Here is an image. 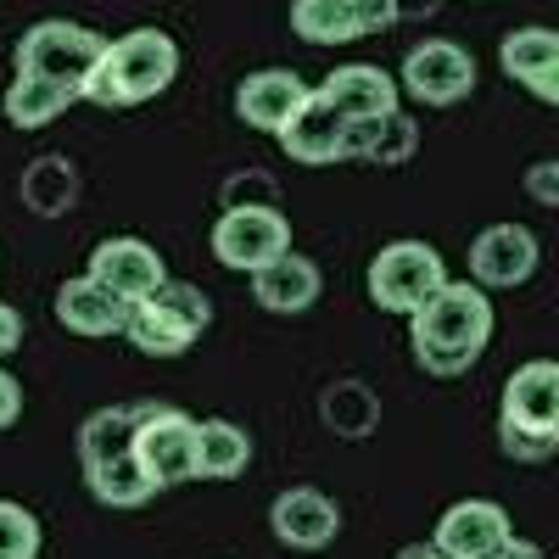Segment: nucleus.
Listing matches in <instances>:
<instances>
[{
	"label": "nucleus",
	"mask_w": 559,
	"mask_h": 559,
	"mask_svg": "<svg viewBox=\"0 0 559 559\" xmlns=\"http://www.w3.org/2000/svg\"><path fill=\"white\" fill-rule=\"evenodd\" d=\"M408 342L426 376L437 381L464 376L492 342V297L476 280H448L426 308L408 313Z\"/></svg>",
	"instance_id": "1"
},
{
	"label": "nucleus",
	"mask_w": 559,
	"mask_h": 559,
	"mask_svg": "<svg viewBox=\"0 0 559 559\" xmlns=\"http://www.w3.org/2000/svg\"><path fill=\"white\" fill-rule=\"evenodd\" d=\"M174 79H179V45H174V34H163V28H129V34L107 39V57H102L96 73H90L79 102L146 107V102L163 96Z\"/></svg>",
	"instance_id": "2"
},
{
	"label": "nucleus",
	"mask_w": 559,
	"mask_h": 559,
	"mask_svg": "<svg viewBox=\"0 0 559 559\" xmlns=\"http://www.w3.org/2000/svg\"><path fill=\"white\" fill-rule=\"evenodd\" d=\"M498 442L521 464H543L559 453V358H532L503 381Z\"/></svg>",
	"instance_id": "3"
},
{
	"label": "nucleus",
	"mask_w": 559,
	"mask_h": 559,
	"mask_svg": "<svg viewBox=\"0 0 559 559\" xmlns=\"http://www.w3.org/2000/svg\"><path fill=\"white\" fill-rule=\"evenodd\" d=\"M102 57H107V39L96 28H84V23H68V17H45V23L23 28V39L12 45V68L17 73L57 79V84L79 90V96H84L90 73L102 68Z\"/></svg>",
	"instance_id": "4"
},
{
	"label": "nucleus",
	"mask_w": 559,
	"mask_h": 559,
	"mask_svg": "<svg viewBox=\"0 0 559 559\" xmlns=\"http://www.w3.org/2000/svg\"><path fill=\"white\" fill-rule=\"evenodd\" d=\"M207 319H213V302L197 286H185V280H168L163 292H152L146 302L129 308L123 336L146 358H185L197 347V336L207 331Z\"/></svg>",
	"instance_id": "5"
},
{
	"label": "nucleus",
	"mask_w": 559,
	"mask_h": 559,
	"mask_svg": "<svg viewBox=\"0 0 559 559\" xmlns=\"http://www.w3.org/2000/svg\"><path fill=\"white\" fill-rule=\"evenodd\" d=\"M448 286V263L426 241H392L369 258V302L381 313H419Z\"/></svg>",
	"instance_id": "6"
},
{
	"label": "nucleus",
	"mask_w": 559,
	"mask_h": 559,
	"mask_svg": "<svg viewBox=\"0 0 559 559\" xmlns=\"http://www.w3.org/2000/svg\"><path fill=\"white\" fill-rule=\"evenodd\" d=\"M292 252V224L274 202H229L213 224V258L236 274H258Z\"/></svg>",
	"instance_id": "7"
},
{
	"label": "nucleus",
	"mask_w": 559,
	"mask_h": 559,
	"mask_svg": "<svg viewBox=\"0 0 559 559\" xmlns=\"http://www.w3.org/2000/svg\"><path fill=\"white\" fill-rule=\"evenodd\" d=\"M403 96H414L419 107H459L476 90V57L459 39H419L403 57Z\"/></svg>",
	"instance_id": "8"
},
{
	"label": "nucleus",
	"mask_w": 559,
	"mask_h": 559,
	"mask_svg": "<svg viewBox=\"0 0 559 559\" xmlns=\"http://www.w3.org/2000/svg\"><path fill=\"white\" fill-rule=\"evenodd\" d=\"M134 453H140V464L152 471L157 492H168V487H179V481H197V419L179 414V408L146 403Z\"/></svg>",
	"instance_id": "9"
},
{
	"label": "nucleus",
	"mask_w": 559,
	"mask_h": 559,
	"mask_svg": "<svg viewBox=\"0 0 559 559\" xmlns=\"http://www.w3.org/2000/svg\"><path fill=\"white\" fill-rule=\"evenodd\" d=\"M84 274H90V280H102V286H107L112 297H123L129 308H134V302H146L152 292L168 286V269H163L157 247H152V241H134V236H112V241H102L96 252H90V269H84Z\"/></svg>",
	"instance_id": "10"
},
{
	"label": "nucleus",
	"mask_w": 559,
	"mask_h": 559,
	"mask_svg": "<svg viewBox=\"0 0 559 559\" xmlns=\"http://www.w3.org/2000/svg\"><path fill=\"white\" fill-rule=\"evenodd\" d=\"M537 274V236L521 224H487L471 241V280L481 292H515Z\"/></svg>",
	"instance_id": "11"
},
{
	"label": "nucleus",
	"mask_w": 559,
	"mask_h": 559,
	"mask_svg": "<svg viewBox=\"0 0 559 559\" xmlns=\"http://www.w3.org/2000/svg\"><path fill=\"white\" fill-rule=\"evenodd\" d=\"M269 532L297 548V554H319V548H331L336 532H342V509L331 492H319V487H292V492H280L274 509H269Z\"/></svg>",
	"instance_id": "12"
},
{
	"label": "nucleus",
	"mask_w": 559,
	"mask_h": 559,
	"mask_svg": "<svg viewBox=\"0 0 559 559\" xmlns=\"http://www.w3.org/2000/svg\"><path fill=\"white\" fill-rule=\"evenodd\" d=\"M313 90L292 73V68H258L236 84V118L263 129V134H280L302 107H308Z\"/></svg>",
	"instance_id": "13"
},
{
	"label": "nucleus",
	"mask_w": 559,
	"mask_h": 559,
	"mask_svg": "<svg viewBox=\"0 0 559 559\" xmlns=\"http://www.w3.org/2000/svg\"><path fill=\"white\" fill-rule=\"evenodd\" d=\"M515 537V526H509V509L503 503H492V498H464V503H453L448 515L437 521V548L442 554H453V559H487L498 543H509Z\"/></svg>",
	"instance_id": "14"
},
{
	"label": "nucleus",
	"mask_w": 559,
	"mask_h": 559,
	"mask_svg": "<svg viewBox=\"0 0 559 559\" xmlns=\"http://www.w3.org/2000/svg\"><path fill=\"white\" fill-rule=\"evenodd\" d=\"M274 140H280V152H286L292 163L324 168V163H342V157H347V118L313 90L308 107H302L286 129H280Z\"/></svg>",
	"instance_id": "15"
},
{
	"label": "nucleus",
	"mask_w": 559,
	"mask_h": 559,
	"mask_svg": "<svg viewBox=\"0 0 559 559\" xmlns=\"http://www.w3.org/2000/svg\"><path fill=\"white\" fill-rule=\"evenodd\" d=\"M319 96L331 102L347 123H358V118H381V112H397V96H403V84L386 73V68H376V62H342L331 79L319 84Z\"/></svg>",
	"instance_id": "16"
},
{
	"label": "nucleus",
	"mask_w": 559,
	"mask_h": 559,
	"mask_svg": "<svg viewBox=\"0 0 559 559\" xmlns=\"http://www.w3.org/2000/svg\"><path fill=\"white\" fill-rule=\"evenodd\" d=\"M57 319H62V331H73V336H123L129 331V302L123 297H112L102 280H90V274H79V280H68V286L57 292Z\"/></svg>",
	"instance_id": "17"
},
{
	"label": "nucleus",
	"mask_w": 559,
	"mask_h": 559,
	"mask_svg": "<svg viewBox=\"0 0 559 559\" xmlns=\"http://www.w3.org/2000/svg\"><path fill=\"white\" fill-rule=\"evenodd\" d=\"M319 292H324V280H319V263L308 252H286L252 274V297L269 313H308L319 302Z\"/></svg>",
	"instance_id": "18"
},
{
	"label": "nucleus",
	"mask_w": 559,
	"mask_h": 559,
	"mask_svg": "<svg viewBox=\"0 0 559 559\" xmlns=\"http://www.w3.org/2000/svg\"><path fill=\"white\" fill-rule=\"evenodd\" d=\"M84 487L96 492V503L107 509H140V503H152L157 498V481L152 471L140 464V453H112V459H96V464H84Z\"/></svg>",
	"instance_id": "19"
},
{
	"label": "nucleus",
	"mask_w": 559,
	"mask_h": 559,
	"mask_svg": "<svg viewBox=\"0 0 559 559\" xmlns=\"http://www.w3.org/2000/svg\"><path fill=\"white\" fill-rule=\"evenodd\" d=\"M414 146H419V129H414V118L403 107L397 112H381V118L347 123V157H369V163L392 168V163H408Z\"/></svg>",
	"instance_id": "20"
},
{
	"label": "nucleus",
	"mask_w": 559,
	"mask_h": 559,
	"mask_svg": "<svg viewBox=\"0 0 559 559\" xmlns=\"http://www.w3.org/2000/svg\"><path fill=\"white\" fill-rule=\"evenodd\" d=\"M252 464V437L236 419H197V476L202 481H236Z\"/></svg>",
	"instance_id": "21"
},
{
	"label": "nucleus",
	"mask_w": 559,
	"mask_h": 559,
	"mask_svg": "<svg viewBox=\"0 0 559 559\" xmlns=\"http://www.w3.org/2000/svg\"><path fill=\"white\" fill-rule=\"evenodd\" d=\"M292 34L308 45H353L364 39L358 0H292Z\"/></svg>",
	"instance_id": "22"
},
{
	"label": "nucleus",
	"mask_w": 559,
	"mask_h": 559,
	"mask_svg": "<svg viewBox=\"0 0 559 559\" xmlns=\"http://www.w3.org/2000/svg\"><path fill=\"white\" fill-rule=\"evenodd\" d=\"M73 102H79V90H68V84H57V79L12 73V90H7V118H12L17 129H39V123L62 118Z\"/></svg>",
	"instance_id": "23"
},
{
	"label": "nucleus",
	"mask_w": 559,
	"mask_h": 559,
	"mask_svg": "<svg viewBox=\"0 0 559 559\" xmlns=\"http://www.w3.org/2000/svg\"><path fill=\"white\" fill-rule=\"evenodd\" d=\"M140 419H146V403H129V408H96L79 426V464H96L112 453H129L140 437Z\"/></svg>",
	"instance_id": "24"
},
{
	"label": "nucleus",
	"mask_w": 559,
	"mask_h": 559,
	"mask_svg": "<svg viewBox=\"0 0 559 559\" xmlns=\"http://www.w3.org/2000/svg\"><path fill=\"white\" fill-rule=\"evenodd\" d=\"M498 62H503V73L515 79V84H532V79H543L554 62H559V28H515V34H503V45H498Z\"/></svg>",
	"instance_id": "25"
},
{
	"label": "nucleus",
	"mask_w": 559,
	"mask_h": 559,
	"mask_svg": "<svg viewBox=\"0 0 559 559\" xmlns=\"http://www.w3.org/2000/svg\"><path fill=\"white\" fill-rule=\"evenodd\" d=\"M23 202H28L34 213H45V218L68 213V207H73V163H68V157H39V163H28V174H23Z\"/></svg>",
	"instance_id": "26"
},
{
	"label": "nucleus",
	"mask_w": 559,
	"mask_h": 559,
	"mask_svg": "<svg viewBox=\"0 0 559 559\" xmlns=\"http://www.w3.org/2000/svg\"><path fill=\"white\" fill-rule=\"evenodd\" d=\"M0 559H39V521L12 498H0Z\"/></svg>",
	"instance_id": "27"
},
{
	"label": "nucleus",
	"mask_w": 559,
	"mask_h": 559,
	"mask_svg": "<svg viewBox=\"0 0 559 559\" xmlns=\"http://www.w3.org/2000/svg\"><path fill=\"white\" fill-rule=\"evenodd\" d=\"M526 197H532V202H543V207H559V157H548V163H532V168H526Z\"/></svg>",
	"instance_id": "28"
},
{
	"label": "nucleus",
	"mask_w": 559,
	"mask_h": 559,
	"mask_svg": "<svg viewBox=\"0 0 559 559\" xmlns=\"http://www.w3.org/2000/svg\"><path fill=\"white\" fill-rule=\"evenodd\" d=\"M23 347V313L12 302H0V358H12Z\"/></svg>",
	"instance_id": "29"
},
{
	"label": "nucleus",
	"mask_w": 559,
	"mask_h": 559,
	"mask_svg": "<svg viewBox=\"0 0 559 559\" xmlns=\"http://www.w3.org/2000/svg\"><path fill=\"white\" fill-rule=\"evenodd\" d=\"M17 414H23V386L7 376V369H0V431L17 426Z\"/></svg>",
	"instance_id": "30"
},
{
	"label": "nucleus",
	"mask_w": 559,
	"mask_h": 559,
	"mask_svg": "<svg viewBox=\"0 0 559 559\" xmlns=\"http://www.w3.org/2000/svg\"><path fill=\"white\" fill-rule=\"evenodd\" d=\"M526 90H532V96H537L543 107H559V62H554V68H548L543 79H532Z\"/></svg>",
	"instance_id": "31"
},
{
	"label": "nucleus",
	"mask_w": 559,
	"mask_h": 559,
	"mask_svg": "<svg viewBox=\"0 0 559 559\" xmlns=\"http://www.w3.org/2000/svg\"><path fill=\"white\" fill-rule=\"evenodd\" d=\"M487 559H543V548H537V543H526V537H509V543H498Z\"/></svg>",
	"instance_id": "32"
},
{
	"label": "nucleus",
	"mask_w": 559,
	"mask_h": 559,
	"mask_svg": "<svg viewBox=\"0 0 559 559\" xmlns=\"http://www.w3.org/2000/svg\"><path fill=\"white\" fill-rule=\"evenodd\" d=\"M392 559H453V554H442L437 543H408V548H397Z\"/></svg>",
	"instance_id": "33"
}]
</instances>
